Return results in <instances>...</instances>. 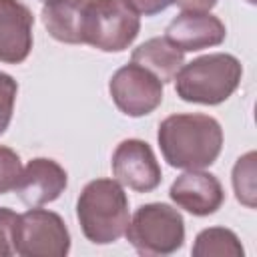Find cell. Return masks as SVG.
<instances>
[{"label": "cell", "instance_id": "obj_1", "mask_svg": "<svg viewBox=\"0 0 257 257\" xmlns=\"http://www.w3.org/2000/svg\"><path fill=\"white\" fill-rule=\"evenodd\" d=\"M157 143L163 159L185 171L211 167L223 149V128L217 118L199 112L171 114L161 120Z\"/></svg>", "mask_w": 257, "mask_h": 257}, {"label": "cell", "instance_id": "obj_2", "mask_svg": "<svg viewBox=\"0 0 257 257\" xmlns=\"http://www.w3.org/2000/svg\"><path fill=\"white\" fill-rule=\"evenodd\" d=\"M76 219L82 235L94 245L118 241L128 225V197L116 179H94L76 199Z\"/></svg>", "mask_w": 257, "mask_h": 257}, {"label": "cell", "instance_id": "obj_3", "mask_svg": "<svg viewBox=\"0 0 257 257\" xmlns=\"http://www.w3.org/2000/svg\"><path fill=\"white\" fill-rule=\"evenodd\" d=\"M241 60L229 52H211L183 64L175 76V92L181 100L205 106L225 102L241 84Z\"/></svg>", "mask_w": 257, "mask_h": 257}, {"label": "cell", "instance_id": "obj_4", "mask_svg": "<svg viewBox=\"0 0 257 257\" xmlns=\"http://www.w3.org/2000/svg\"><path fill=\"white\" fill-rule=\"evenodd\" d=\"M124 235L139 255L167 257L183 247L185 221L167 203H145L128 219Z\"/></svg>", "mask_w": 257, "mask_h": 257}, {"label": "cell", "instance_id": "obj_5", "mask_svg": "<svg viewBox=\"0 0 257 257\" xmlns=\"http://www.w3.org/2000/svg\"><path fill=\"white\" fill-rule=\"evenodd\" d=\"M141 20L122 0H86L84 44L102 52H122L139 36Z\"/></svg>", "mask_w": 257, "mask_h": 257}, {"label": "cell", "instance_id": "obj_6", "mask_svg": "<svg viewBox=\"0 0 257 257\" xmlns=\"http://www.w3.org/2000/svg\"><path fill=\"white\" fill-rule=\"evenodd\" d=\"M70 251V233L64 219L48 209L30 207L18 215L14 253L20 257H64Z\"/></svg>", "mask_w": 257, "mask_h": 257}, {"label": "cell", "instance_id": "obj_7", "mask_svg": "<svg viewBox=\"0 0 257 257\" xmlns=\"http://www.w3.org/2000/svg\"><path fill=\"white\" fill-rule=\"evenodd\" d=\"M108 92L116 108L133 118L151 114L163 102V82L143 66L128 62L108 80Z\"/></svg>", "mask_w": 257, "mask_h": 257}, {"label": "cell", "instance_id": "obj_8", "mask_svg": "<svg viewBox=\"0 0 257 257\" xmlns=\"http://www.w3.org/2000/svg\"><path fill=\"white\" fill-rule=\"evenodd\" d=\"M112 175L135 193H151L161 185L163 173L151 145L143 139H124L112 153Z\"/></svg>", "mask_w": 257, "mask_h": 257}, {"label": "cell", "instance_id": "obj_9", "mask_svg": "<svg viewBox=\"0 0 257 257\" xmlns=\"http://www.w3.org/2000/svg\"><path fill=\"white\" fill-rule=\"evenodd\" d=\"M68 185V173L60 163L46 157H36L26 163L14 185L16 197L28 207H42L56 201Z\"/></svg>", "mask_w": 257, "mask_h": 257}, {"label": "cell", "instance_id": "obj_10", "mask_svg": "<svg viewBox=\"0 0 257 257\" xmlns=\"http://www.w3.org/2000/svg\"><path fill=\"white\" fill-rule=\"evenodd\" d=\"M171 201L195 217H209L225 203V189L221 181L203 169L179 175L169 187Z\"/></svg>", "mask_w": 257, "mask_h": 257}, {"label": "cell", "instance_id": "obj_11", "mask_svg": "<svg viewBox=\"0 0 257 257\" xmlns=\"http://www.w3.org/2000/svg\"><path fill=\"white\" fill-rule=\"evenodd\" d=\"M227 36L223 20L211 12L181 10L165 28V38L183 52L219 46Z\"/></svg>", "mask_w": 257, "mask_h": 257}, {"label": "cell", "instance_id": "obj_12", "mask_svg": "<svg viewBox=\"0 0 257 257\" xmlns=\"http://www.w3.org/2000/svg\"><path fill=\"white\" fill-rule=\"evenodd\" d=\"M32 10L20 0H0V62L20 64L32 50Z\"/></svg>", "mask_w": 257, "mask_h": 257}, {"label": "cell", "instance_id": "obj_13", "mask_svg": "<svg viewBox=\"0 0 257 257\" xmlns=\"http://www.w3.org/2000/svg\"><path fill=\"white\" fill-rule=\"evenodd\" d=\"M86 0H48L42 6V24L48 34L64 44H84Z\"/></svg>", "mask_w": 257, "mask_h": 257}, {"label": "cell", "instance_id": "obj_14", "mask_svg": "<svg viewBox=\"0 0 257 257\" xmlns=\"http://www.w3.org/2000/svg\"><path fill=\"white\" fill-rule=\"evenodd\" d=\"M131 62L143 66L163 84H167L175 80L177 72L185 64V52L169 42L165 36H153L133 50Z\"/></svg>", "mask_w": 257, "mask_h": 257}, {"label": "cell", "instance_id": "obj_15", "mask_svg": "<svg viewBox=\"0 0 257 257\" xmlns=\"http://www.w3.org/2000/svg\"><path fill=\"white\" fill-rule=\"evenodd\" d=\"M191 253L195 257H243L245 249L231 229L207 227L195 237Z\"/></svg>", "mask_w": 257, "mask_h": 257}, {"label": "cell", "instance_id": "obj_16", "mask_svg": "<svg viewBox=\"0 0 257 257\" xmlns=\"http://www.w3.org/2000/svg\"><path fill=\"white\" fill-rule=\"evenodd\" d=\"M255 151L245 153L243 157L237 159L235 167H233V189H235V197L239 203H243L245 207L253 209L255 207Z\"/></svg>", "mask_w": 257, "mask_h": 257}, {"label": "cell", "instance_id": "obj_17", "mask_svg": "<svg viewBox=\"0 0 257 257\" xmlns=\"http://www.w3.org/2000/svg\"><path fill=\"white\" fill-rule=\"evenodd\" d=\"M22 171V163L16 151L0 145V195L14 189Z\"/></svg>", "mask_w": 257, "mask_h": 257}, {"label": "cell", "instance_id": "obj_18", "mask_svg": "<svg viewBox=\"0 0 257 257\" xmlns=\"http://www.w3.org/2000/svg\"><path fill=\"white\" fill-rule=\"evenodd\" d=\"M16 94H18V82L10 74L0 70V135H4V131L12 120Z\"/></svg>", "mask_w": 257, "mask_h": 257}, {"label": "cell", "instance_id": "obj_19", "mask_svg": "<svg viewBox=\"0 0 257 257\" xmlns=\"http://www.w3.org/2000/svg\"><path fill=\"white\" fill-rule=\"evenodd\" d=\"M18 215L8 209L0 207V257L16 255L14 253V229H16Z\"/></svg>", "mask_w": 257, "mask_h": 257}, {"label": "cell", "instance_id": "obj_20", "mask_svg": "<svg viewBox=\"0 0 257 257\" xmlns=\"http://www.w3.org/2000/svg\"><path fill=\"white\" fill-rule=\"evenodd\" d=\"M133 12L143 16H155L163 10H167L175 0H122Z\"/></svg>", "mask_w": 257, "mask_h": 257}, {"label": "cell", "instance_id": "obj_21", "mask_svg": "<svg viewBox=\"0 0 257 257\" xmlns=\"http://www.w3.org/2000/svg\"><path fill=\"white\" fill-rule=\"evenodd\" d=\"M219 0H175L173 4H177L181 10H191V12H211V8H215Z\"/></svg>", "mask_w": 257, "mask_h": 257}, {"label": "cell", "instance_id": "obj_22", "mask_svg": "<svg viewBox=\"0 0 257 257\" xmlns=\"http://www.w3.org/2000/svg\"><path fill=\"white\" fill-rule=\"evenodd\" d=\"M247 2H251V4H255V0H247Z\"/></svg>", "mask_w": 257, "mask_h": 257}, {"label": "cell", "instance_id": "obj_23", "mask_svg": "<svg viewBox=\"0 0 257 257\" xmlns=\"http://www.w3.org/2000/svg\"><path fill=\"white\" fill-rule=\"evenodd\" d=\"M40 2H48V0H40Z\"/></svg>", "mask_w": 257, "mask_h": 257}]
</instances>
